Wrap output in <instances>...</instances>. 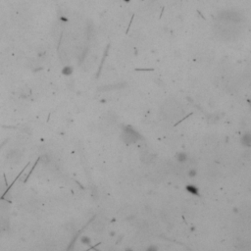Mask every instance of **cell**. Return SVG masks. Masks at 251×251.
<instances>
[{
	"label": "cell",
	"mask_w": 251,
	"mask_h": 251,
	"mask_svg": "<svg viewBox=\"0 0 251 251\" xmlns=\"http://www.w3.org/2000/svg\"><path fill=\"white\" fill-rule=\"evenodd\" d=\"M186 190L190 193L191 195H195V196H199L200 193H199V188L196 186H193V184H187L186 186Z\"/></svg>",
	"instance_id": "obj_1"
},
{
	"label": "cell",
	"mask_w": 251,
	"mask_h": 251,
	"mask_svg": "<svg viewBox=\"0 0 251 251\" xmlns=\"http://www.w3.org/2000/svg\"><path fill=\"white\" fill-rule=\"evenodd\" d=\"M177 160L180 163H186L188 160V156L184 152H178L177 154Z\"/></svg>",
	"instance_id": "obj_2"
},
{
	"label": "cell",
	"mask_w": 251,
	"mask_h": 251,
	"mask_svg": "<svg viewBox=\"0 0 251 251\" xmlns=\"http://www.w3.org/2000/svg\"><path fill=\"white\" fill-rule=\"evenodd\" d=\"M251 137H250V135L249 134H246L244 135L243 137H242V144H244L245 146H250L251 144Z\"/></svg>",
	"instance_id": "obj_3"
},
{
	"label": "cell",
	"mask_w": 251,
	"mask_h": 251,
	"mask_svg": "<svg viewBox=\"0 0 251 251\" xmlns=\"http://www.w3.org/2000/svg\"><path fill=\"white\" fill-rule=\"evenodd\" d=\"M80 242L84 245H90L91 244V239L88 237V235H84L80 237Z\"/></svg>",
	"instance_id": "obj_4"
},
{
	"label": "cell",
	"mask_w": 251,
	"mask_h": 251,
	"mask_svg": "<svg viewBox=\"0 0 251 251\" xmlns=\"http://www.w3.org/2000/svg\"><path fill=\"white\" fill-rule=\"evenodd\" d=\"M187 176H188L189 178H195V177L197 176V171H196V169H190V170H189V171L187 172Z\"/></svg>",
	"instance_id": "obj_5"
},
{
	"label": "cell",
	"mask_w": 251,
	"mask_h": 251,
	"mask_svg": "<svg viewBox=\"0 0 251 251\" xmlns=\"http://www.w3.org/2000/svg\"><path fill=\"white\" fill-rule=\"evenodd\" d=\"M72 73V68L71 67H66L63 69V74L65 75H70Z\"/></svg>",
	"instance_id": "obj_6"
},
{
	"label": "cell",
	"mask_w": 251,
	"mask_h": 251,
	"mask_svg": "<svg viewBox=\"0 0 251 251\" xmlns=\"http://www.w3.org/2000/svg\"><path fill=\"white\" fill-rule=\"evenodd\" d=\"M145 251H158V247L155 245H150L149 247H147Z\"/></svg>",
	"instance_id": "obj_7"
},
{
	"label": "cell",
	"mask_w": 251,
	"mask_h": 251,
	"mask_svg": "<svg viewBox=\"0 0 251 251\" xmlns=\"http://www.w3.org/2000/svg\"><path fill=\"white\" fill-rule=\"evenodd\" d=\"M110 234H111V237H114V235H115V233H114V232H111Z\"/></svg>",
	"instance_id": "obj_8"
},
{
	"label": "cell",
	"mask_w": 251,
	"mask_h": 251,
	"mask_svg": "<svg viewBox=\"0 0 251 251\" xmlns=\"http://www.w3.org/2000/svg\"><path fill=\"white\" fill-rule=\"evenodd\" d=\"M125 251H134V250H132V249H130V248H127V249H126Z\"/></svg>",
	"instance_id": "obj_9"
}]
</instances>
